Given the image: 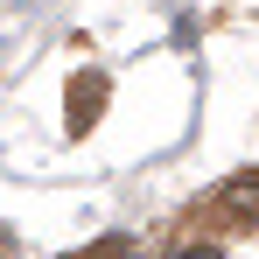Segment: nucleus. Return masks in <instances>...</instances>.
Wrapping results in <instances>:
<instances>
[{
    "label": "nucleus",
    "mask_w": 259,
    "mask_h": 259,
    "mask_svg": "<svg viewBox=\"0 0 259 259\" xmlns=\"http://www.w3.org/2000/svg\"><path fill=\"white\" fill-rule=\"evenodd\" d=\"M77 259H133V245L126 238H98V245H84Z\"/></svg>",
    "instance_id": "3"
},
{
    "label": "nucleus",
    "mask_w": 259,
    "mask_h": 259,
    "mask_svg": "<svg viewBox=\"0 0 259 259\" xmlns=\"http://www.w3.org/2000/svg\"><path fill=\"white\" fill-rule=\"evenodd\" d=\"M98 105H105V77L84 70V77L70 84V133H91V126H98Z\"/></svg>",
    "instance_id": "1"
},
{
    "label": "nucleus",
    "mask_w": 259,
    "mask_h": 259,
    "mask_svg": "<svg viewBox=\"0 0 259 259\" xmlns=\"http://www.w3.org/2000/svg\"><path fill=\"white\" fill-rule=\"evenodd\" d=\"M182 259H224V252H217V245H189Z\"/></svg>",
    "instance_id": "4"
},
{
    "label": "nucleus",
    "mask_w": 259,
    "mask_h": 259,
    "mask_svg": "<svg viewBox=\"0 0 259 259\" xmlns=\"http://www.w3.org/2000/svg\"><path fill=\"white\" fill-rule=\"evenodd\" d=\"M0 252H7V231H0Z\"/></svg>",
    "instance_id": "5"
},
{
    "label": "nucleus",
    "mask_w": 259,
    "mask_h": 259,
    "mask_svg": "<svg viewBox=\"0 0 259 259\" xmlns=\"http://www.w3.org/2000/svg\"><path fill=\"white\" fill-rule=\"evenodd\" d=\"M217 203H231V224H259V175H238Z\"/></svg>",
    "instance_id": "2"
}]
</instances>
